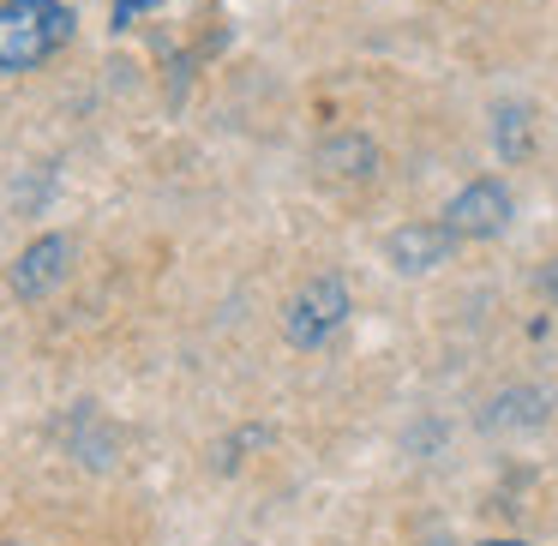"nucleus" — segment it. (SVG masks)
<instances>
[{
    "label": "nucleus",
    "instance_id": "obj_2",
    "mask_svg": "<svg viewBox=\"0 0 558 546\" xmlns=\"http://www.w3.org/2000/svg\"><path fill=\"white\" fill-rule=\"evenodd\" d=\"M342 318H349V289H342V277H313L289 301L282 330H289L294 349H325V342L342 330Z\"/></svg>",
    "mask_w": 558,
    "mask_h": 546
},
{
    "label": "nucleus",
    "instance_id": "obj_6",
    "mask_svg": "<svg viewBox=\"0 0 558 546\" xmlns=\"http://www.w3.org/2000/svg\"><path fill=\"white\" fill-rule=\"evenodd\" d=\"M150 7H162V0H114V31L138 25V13H150Z\"/></svg>",
    "mask_w": 558,
    "mask_h": 546
},
{
    "label": "nucleus",
    "instance_id": "obj_8",
    "mask_svg": "<svg viewBox=\"0 0 558 546\" xmlns=\"http://www.w3.org/2000/svg\"><path fill=\"white\" fill-rule=\"evenodd\" d=\"M481 546H529V541H481Z\"/></svg>",
    "mask_w": 558,
    "mask_h": 546
},
{
    "label": "nucleus",
    "instance_id": "obj_1",
    "mask_svg": "<svg viewBox=\"0 0 558 546\" xmlns=\"http://www.w3.org/2000/svg\"><path fill=\"white\" fill-rule=\"evenodd\" d=\"M73 13L61 0H0V73H31L66 49Z\"/></svg>",
    "mask_w": 558,
    "mask_h": 546
},
{
    "label": "nucleus",
    "instance_id": "obj_4",
    "mask_svg": "<svg viewBox=\"0 0 558 546\" xmlns=\"http://www.w3.org/2000/svg\"><path fill=\"white\" fill-rule=\"evenodd\" d=\"M66 270H73V241H66V234H43V241H31L25 253H19L13 294L19 301H43L49 289L66 282Z\"/></svg>",
    "mask_w": 558,
    "mask_h": 546
},
{
    "label": "nucleus",
    "instance_id": "obj_5",
    "mask_svg": "<svg viewBox=\"0 0 558 546\" xmlns=\"http://www.w3.org/2000/svg\"><path fill=\"white\" fill-rule=\"evenodd\" d=\"M450 246H457V234H450L445 222H414V229L390 234L385 253H390V265H397V270H433V265H445V258H450Z\"/></svg>",
    "mask_w": 558,
    "mask_h": 546
},
{
    "label": "nucleus",
    "instance_id": "obj_7",
    "mask_svg": "<svg viewBox=\"0 0 558 546\" xmlns=\"http://www.w3.org/2000/svg\"><path fill=\"white\" fill-rule=\"evenodd\" d=\"M546 289H553V301H558V258H553V270H546Z\"/></svg>",
    "mask_w": 558,
    "mask_h": 546
},
{
    "label": "nucleus",
    "instance_id": "obj_3",
    "mask_svg": "<svg viewBox=\"0 0 558 546\" xmlns=\"http://www.w3.org/2000/svg\"><path fill=\"white\" fill-rule=\"evenodd\" d=\"M510 217H517V205H510V193L498 181H469L445 205V229L457 241H493V234L510 229Z\"/></svg>",
    "mask_w": 558,
    "mask_h": 546
}]
</instances>
